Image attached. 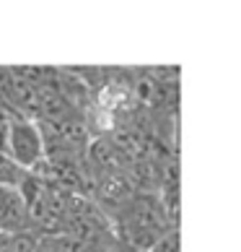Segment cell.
I'll use <instances>...</instances> for the list:
<instances>
[{"mask_svg": "<svg viewBox=\"0 0 241 252\" xmlns=\"http://www.w3.org/2000/svg\"><path fill=\"white\" fill-rule=\"evenodd\" d=\"M5 156L18 169L29 172L36 169L44 158V133L42 125L34 120L16 115L8 117V141H5Z\"/></svg>", "mask_w": 241, "mask_h": 252, "instance_id": "cell-1", "label": "cell"}, {"mask_svg": "<svg viewBox=\"0 0 241 252\" xmlns=\"http://www.w3.org/2000/svg\"><path fill=\"white\" fill-rule=\"evenodd\" d=\"M151 252H179V237L174 234V231L159 237V242L151 247Z\"/></svg>", "mask_w": 241, "mask_h": 252, "instance_id": "cell-2", "label": "cell"}]
</instances>
